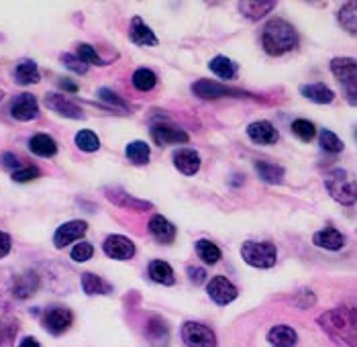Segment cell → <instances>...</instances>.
<instances>
[{"mask_svg": "<svg viewBox=\"0 0 357 347\" xmlns=\"http://www.w3.org/2000/svg\"><path fill=\"white\" fill-rule=\"evenodd\" d=\"M300 94H302L304 98H308L310 102H316V104H329V102H333V98H335V92H333L327 84H323V82H314V84H304V86H300Z\"/></svg>", "mask_w": 357, "mask_h": 347, "instance_id": "19", "label": "cell"}, {"mask_svg": "<svg viewBox=\"0 0 357 347\" xmlns=\"http://www.w3.org/2000/svg\"><path fill=\"white\" fill-rule=\"evenodd\" d=\"M192 92L203 98V100H214V98H222V96H249L243 90L224 86L220 82H213V80H198L192 84Z\"/></svg>", "mask_w": 357, "mask_h": 347, "instance_id": "7", "label": "cell"}, {"mask_svg": "<svg viewBox=\"0 0 357 347\" xmlns=\"http://www.w3.org/2000/svg\"><path fill=\"white\" fill-rule=\"evenodd\" d=\"M319 327L341 347H357V309L356 306H335L325 311L316 319Z\"/></svg>", "mask_w": 357, "mask_h": 347, "instance_id": "1", "label": "cell"}, {"mask_svg": "<svg viewBox=\"0 0 357 347\" xmlns=\"http://www.w3.org/2000/svg\"><path fill=\"white\" fill-rule=\"evenodd\" d=\"M2 96H4V94H2V92H0V98H2Z\"/></svg>", "mask_w": 357, "mask_h": 347, "instance_id": "52", "label": "cell"}, {"mask_svg": "<svg viewBox=\"0 0 357 347\" xmlns=\"http://www.w3.org/2000/svg\"><path fill=\"white\" fill-rule=\"evenodd\" d=\"M262 45L268 56H284L288 52L296 49L298 33L296 29L284 19H272L262 31Z\"/></svg>", "mask_w": 357, "mask_h": 347, "instance_id": "2", "label": "cell"}, {"mask_svg": "<svg viewBox=\"0 0 357 347\" xmlns=\"http://www.w3.org/2000/svg\"><path fill=\"white\" fill-rule=\"evenodd\" d=\"M82 288L88 296H106V294L113 292V286L106 280H102V278L92 274V272L82 274Z\"/></svg>", "mask_w": 357, "mask_h": 347, "instance_id": "27", "label": "cell"}, {"mask_svg": "<svg viewBox=\"0 0 357 347\" xmlns=\"http://www.w3.org/2000/svg\"><path fill=\"white\" fill-rule=\"evenodd\" d=\"M45 107L51 109L54 113L66 117V119H84L82 109L73 100H70L68 96H62V94H54V92L47 94L45 96Z\"/></svg>", "mask_w": 357, "mask_h": 347, "instance_id": "13", "label": "cell"}, {"mask_svg": "<svg viewBox=\"0 0 357 347\" xmlns=\"http://www.w3.org/2000/svg\"><path fill=\"white\" fill-rule=\"evenodd\" d=\"M314 294L310 292V290H300L298 294H296V298H294V302H296V306L298 309H310L312 304H314Z\"/></svg>", "mask_w": 357, "mask_h": 347, "instance_id": "46", "label": "cell"}, {"mask_svg": "<svg viewBox=\"0 0 357 347\" xmlns=\"http://www.w3.org/2000/svg\"><path fill=\"white\" fill-rule=\"evenodd\" d=\"M188 278L194 282V284H205L207 282V270H203V268H196V266H190L188 268Z\"/></svg>", "mask_w": 357, "mask_h": 347, "instance_id": "47", "label": "cell"}, {"mask_svg": "<svg viewBox=\"0 0 357 347\" xmlns=\"http://www.w3.org/2000/svg\"><path fill=\"white\" fill-rule=\"evenodd\" d=\"M312 243H314L316 247H321V249L337 251V249H341V247L345 245V237H343L337 229L327 227V229H323V231H319V233L312 235Z\"/></svg>", "mask_w": 357, "mask_h": 347, "instance_id": "18", "label": "cell"}, {"mask_svg": "<svg viewBox=\"0 0 357 347\" xmlns=\"http://www.w3.org/2000/svg\"><path fill=\"white\" fill-rule=\"evenodd\" d=\"M92 256H94V247L90 243H86V241L84 243H76V247L71 249V260L78 262V264L88 262Z\"/></svg>", "mask_w": 357, "mask_h": 347, "instance_id": "43", "label": "cell"}, {"mask_svg": "<svg viewBox=\"0 0 357 347\" xmlns=\"http://www.w3.org/2000/svg\"><path fill=\"white\" fill-rule=\"evenodd\" d=\"M98 98H100L102 102H106L108 107L127 111V102H125L117 92H113V90H108V88H100V90H98Z\"/></svg>", "mask_w": 357, "mask_h": 347, "instance_id": "41", "label": "cell"}, {"mask_svg": "<svg viewBox=\"0 0 357 347\" xmlns=\"http://www.w3.org/2000/svg\"><path fill=\"white\" fill-rule=\"evenodd\" d=\"M102 249L111 260H117V262H127L135 256L133 241L123 235H108L102 243Z\"/></svg>", "mask_w": 357, "mask_h": 347, "instance_id": "8", "label": "cell"}, {"mask_svg": "<svg viewBox=\"0 0 357 347\" xmlns=\"http://www.w3.org/2000/svg\"><path fill=\"white\" fill-rule=\"evenodd\" d=\"M147 274H149V278L153 282H157V284H163V286H174L176 284V276H174L172 266L165 264V262H161V260L151 262L149 268H147Z\"/></svg>", "mask_w": 357, "mask_h": 347, "instance_id": "29", "label": "cell"}, {"mask_svg": "<svg viewBox=\"0 0 357 347\" xmlns=\"http://www.w3.org/2000/svg\"><path fill=\"white\" fill-rule=\"evenodd\" d=\"M10 247H12V239H10V235L4 233V231H0V258L8 256Z\"/></svg>", "mask_w": 357, "mask_h": 347, "instance_id": "48", "label": "cell"}, {"mask_svg": "<svg viewBox=\"0 0 357 347\" xmlns=\"http://www.w3.org/2000/svg\"><path fill=\"white\" fill-rule=\"evenodd\" d=\"M149 155H151L149 145L143 143V141H133V143L127 145V157L135 166H145L149 161Z\"/></svg>", "mask_w": 357, "mask_h": 347, "instance_id": "35", "label": "cell"}, {"mask_svg": "<svg viewBox=\"0 0 357 347\" xmlns=\"http://www.w3.org/2000/svg\"><path fill=\"white\" fill-rule=\"evenodd\" d=\"M325 188L331 199L343 207H352L357 203V180L347 170H333L325 178Z\"/></svg>", "mask_w": 357, "mask_h": 347, "instance_id": "3", "label": "cell"}, {"mask_svg": "<svg viewBox=\"0 0 357 347\" xmlns=\"http://www.w3.org/2000/svg\"><path fill=\"white\" fill-rule=\"evenodd\" d=\"M339 25L352 33V35H357V2H345L341 8H339Z\"/></svg>", "mask_w": 357, "mask_h": 347, "instance_id": "32", "label": "cell"}, {"mask_svg": "<svg viewBox=\"0 0 357 347\" xmlns=\"http://www.w3.org/2000/svg\"><path fill=\"white\" fill-rule=\"evenodd\" d=\"M62 62L66 64V68L76 71V74H86L88 71V66L78 58V56H71V54H64L62 56Z\"/></svg>", "mask_w": 357, "mask_h": 347, "instance_id": "44", "label": "cell"}, {"mask_svg": "<svg viewBox=\"0 0 357 347\" xmlns=\"http://www.w3.org/2000/svg\"><path fill=\"white\" fill-rule=\"evenodd\" d=\"M10 115L12 119L16 121H33L39 117V104H37V98L33 94H19L12 104H10Z\"/></svg>", "mask_w": 357, "mask_h": 347, "instance_id": "10", "label": "cell"}, {"mask_svg": "<svg viewBox=\"0 0 357 347\" xmlns=\"http://www.w3.org/2000/svg\"><path fill=\"white\" fill-rule=\"evenodd\" d=\"M356 137H357V133H356Z\"/></svg>", "mask_w": 357, "mask_h": 347, "instance_id": "53", "label": "cell"}, {"mask_svg": "<svg viewBox=\"0 0 357 347\" xmlns=\"http://www.w3.org/2000/svg\"><path fill=\"white\" fill-rule=\"evenodd\" d=\"M149 233H151V237H153L157 243H161V245L174 243V239H176V235H178L174 223H170V221H168L165 216H161V214H153V216H151V221H149Z\"/></svg>", "mask_w": 357, "mask_h": 347, "instance_id": "14", "label": "cell"}, {"mask_svg": "<svg viewBox=\"0 0 357 347\" xmlns=\"http://www.w3.org/2000/svg\"><path fill=\"white\" fill-rule=\"evenodd\" d=\"M209 68L213 71L214 76H218L220 80H233L237 76V64L224 56H216L211 60Z\"/></svg>", "mask_w": 357, "mask_h": 347, "instance_id": "31", "label": "cell"}, {"mask_svg": "<svg viewBox=\"0 0 357 347\" xmlns=\"http://www.w3.org/2000/svg\"><path fill=\"white\" fill-rule=\"evenodd\" d=\"M196 254H198V258L207 264V266H214L218 260H220V249H218V245L213 243V241H209V239H200V241H196Z\"/></svg>", "mask_w": 357, "mask_h": 347, "instance_id": "34", "label": "cell"}, {"mask_svg": "<svg viewBox=\"0 0 357 347\" xmlns=\"http://www.w3.org/2000/svg\"><path fill=\"white\" fill-rule=\"evenodd\" d=\"M145 335H147V339L155 347H165L168 346V339H170V329H168V325H165L163 319L151 317L149 323H147Z\"/></svg>", "mask_w": 357, "mask_h": 347, "instance_id": "22", "label": "cell"}, {"mask_svg": "<svg viewBox=\"0 0 357 347\" xmlns=\"http://www.w3.org/2000/svg\"><path fill=\"white\" fill-rule=\"evenodd\" d=\"M14 80L23 86L27 84H37L41 80V74H39V68L33 60H25L21 62L16 68H14Z\"/></svg>", "mask_w": 357, "mask_h": 347, "instance_id": "30", "label": "cell"}, {"mask_svg": "<svg viewBox=\"0 0 357 347\" xmlns=\"http://www.w3.org/2000/svg\"><path fill=\"white\" fill-rule=\"evenodd\" d=\"M174 166L186 174V176H194L200 170V155L194 149H180L174 153Z\"/></svg>", "mask_w": 357, "mask_h": 347, "instance_id": "20", "label": "cell"}, {"mask_svg": "<svg viewBox=\"0 0 357 347\" xmlns=\"http://www.w3.org/2000/svg\"><path fill=\"white\" fill-rule=\"evenodd\" d=\"M207 294L211 296L213 302L220 304V306H224V304L233 302V300L237 298L239 292H237L235 284L229 282L224 276H214L213 280L209 282V286H207Z\"/></svg>", "mask_w": 357, "mask_h": 347, "instance_id": "9", "label": "cell"}, {"mask_svg": "<svg viewBox=\"0 0 357 347\" xmlns=\"http://www.w3.org/2000/svg\"><path fill=\"white\" fill-rule=\"evenodd\" d=\"M29 149L39 157H54L58 153V143L45 133H37L29 141Z\"/></svg>", "mask_w": 357, "mask_h": 347, "instance_id": "28", "label": "cell"}, {"mask_svg": "<svg viewBox=\"0 0 357 347\" xmlns=\"http://www.w3.org/2000/svg\"><path fill=\"white\" fill-rule=\"evenodd\" d=\"M151 137L157 145H176V143H188L190 135L184 129L165 125V123H155L151 125Z\"/></svg>", "mask_w": 357, "mask_h": 347, "instance_id": "12", "label": "cell"}, {"mask_svg": "<svg viewBox=\"0 0 357 347\" xmlns=\"http://www.w3.org/2000/svg\"><path fill=\"white\" fill-rule=\"evenodd\" d=\"M41 280L35 272H25V274H19V276L12 280V296L19 298V300H25V298H31L37 288H39Z\"/></svg>", "mask_w": 357, "mask_h": 347, "instance_id": "17", "label": "cell"}, {"mask_svg": "<svg viewBox=\"0 0 357 347\" xmlns=\"http://www.w3.org/2000/svg\"><path fill=\"white\" fill-rule=\"evenodd\" d=\"M319 143H321V147H323L325 151H329V153H339V151H343V141L337 137L333 131H329V129H323V131H321Z\"/></svg>", "mask_w": 357, "mask_h": 347, "instance_id": "40", "label": "cell"}, {"mask_svg": "<svg viewBox=\"0 0 357 347\" xmlns=\"http://www.w3.org/2000/svg\"><path fill=\"white\" fill-rule=\"evenodd\" d=\"M180 335L186 347H216V335L213 329L196 321L184 323Z\"/></svg>", "mask_w": 357, "mask_h": 347, "instance_id": "5", "label": "cell"}, {"mask_svg": "<svg viewBox=\"0 0 357 347\" xmlns=\"http://www.w3.org/2000/svg\"><path fill=\"white\" fill-rule=\"evenodd\" d=\"M39 176H41V170L35 168V166H27V168H21V170L12 172V180H14L16 184L31 182V180H35V178H39Z\"/></svg>", "mask_w": 357, "mask_h": 347, "instance_id": "42", "label": "cell"}, {"mask_svg": "<svg viewBox=\"0 0 357 347\" xmlns=\"http://www.w3.org/2000/svg\"><path fill=\"white\" fill-rule=\"evenodd\" d=\"M60 88H64V90H68V92H78V84H73V82L66 80V78L60 80Z\"/></svg>", "mask_w": 357, "mask_h": 347, "instance_id": "50", "label": "cell"}, {"mask_svg": "<svg viewBox=\"0 0 357 347\" xmlns=\"http://www.w3.org/2000/svg\"><path fill=\"white\" fill-rule=\"evenodd\" d=\"M331 71L339 80V84L357 80V60L354 58H335L331 62Z\"/></svg>", "mask_w": 357, "mask_h": 347, "instance_id": "25", "label": "cell"}, {"mask_svg": "<svg viewBox=\"0 0 357 347\" xmlns=\"http://www.w3.org/2000/svg\"><path fill=\"white\" fill-rule=\"evenodd\" d=\"M16 329L19 325L12 315H0V347H12Z\"/></svg>", "mask_w": 357, "mask_h": 347, "instance_id": "33", "label": "cell"}, {"mask_svg": "<svg viewBox=\"0 0 357 347\" xmlns=\"http://www.w3.org/2000/svg\"><path fill=\"white\" fill-rule=\"evenodd\" d=\"M41 323L45 327L47 333L51 335H62L66 333L73 323V313L66 306H51L43 313L41 317Z\"/></svg>", "mask_w": 357, "mask_h": 347, "instance_id": "6", "label": "cell"}, {"mask_svg": "<svg viewBox=\"0 0 357 347\" xmlns=\"http://www.w3.org/2000/svg\"><path fill=\"white\" fill-rule=\"evenodd\" d=\"M247 135L257 145H274L278 143L280 133L270 121H255L247 127Z\"/></svg>", "mask_w": 357, "mask_h": 347, "instance_id": "15", "label": "cell"}, {"mask_svg": "<svg viewBox=\"0 0 357 347\" xmlns=\"http://www.w3.org/2000/svg\"><path fill=\"white\" fill-rule=\"evenodd\" d=\"M19 347H41V346H39V342H37L35 337H25Z\"/></svg>", "mask_w": 357, "mask_h": 347, "instance_id": "51", "label": "cell"}, {"mask_svg": "<svg viewBox=\"0 0 357 347\" xmlns=\"http://www.w3.org/2000/svg\"><path fill=\"white\" fill-rule=\"evenodd\" d=\"M255 172L266 184H282L284 182V168L274 164V161H266V159L255 161Z\"/></svg>", "mask_w": 357, "mask_h": 347, "instance_id": "23", "label": "cell"}, {"mask_svg": "<svg viewBox=\"0 0 357 347\" xmlns=\"http://www.w3.org/2000/svg\"><path fill=\"white\" fill-rule=\"evenodd\" d=\"M76 145H78L80 151L92 153V151H98V147H100V139H98L96 133L84 129V131H80V133L76 135Z\"/></svg>", "mask_w": 357, "mask_h": 347, "instance_id": "38", "label": "cell"}, {"mask_svg": "<svg viewBox=\"0 0 357 347\" xmlns=\"http://www.w3.org/2000/svg\"><path fill=\"white\" fill-rule=\"evenodd\" d=\"M86 231H88L86 221H68V223H64L62 227H58V231H56V235H54V245H56L58 249H64L66 245L73 243L76 239L84 237Z\"/></svg>", "mask_w": 357, "mask_h": 347, "instance_id": "11", "label": "cell"}, {"mask_svg": "<svg viewBox=\"0 0 357 347\" xmlns=\"http://www.w3.org/2000/svg\"><path fill=\"white\" fill-rule=\"evenodd\" d=\"M76 56H78L86 66H98V68L106 66V62H104V60L96 54V49H94L92 45H88V43H80L78 49H76Z\"/></svg>", "mask_w": 357, "mask_h": 347, "instance_id": "37", "label": "cell"}, {"mask_svg": "<svg viewBox=\"0 0 357 347\" xmlns=\"http://www.w3.org/2000/svg\"><path fill=\"white\" fill-rule=\"evenodd\" d=\"M276 8V2L268 0V2H262V0H247V2H239V10L243 16H247L249 21H260L262 16H266L268 12H272Z\"/></svg>", "mask_w": 357, "mask_h": 347, "instance_id": "24", "label": "cell"}, {"mask_svg": "<svg viewBox=\"0 0 357 347\" xmlns=\"http://www.w3.org/2000/svg\"><path fill=\"white\" fill-rule=\"evenodd\" d=\"M129 37H131V41L135 43V45H157V37H155V33L145 25L141 21V16H133V21H131V29H129Z\"/></svg>", "mask_w": 357, "mask_h": 347, "instance_id": "21", "label": "cell"}, {"mask_svg": "<svg viewBox=\"0 0 357 347\" xmlns=\"http://www.w3.org/2000/svg\"><path fill=\"white\" fill-rule=\"evenodd\" d=\"M276 245L270 241H245L241 247V258L251 268L268 270L276 264Z\"/></svg>", "mask_w": 357, "mask_h": 347, "instance_id": "4", "label": "cell"}, {"mask_svg": "<svg viewBox=\"0 0 357 347\" xmlns=\"http://www.w3.org/2000/svg\"><path fill=\"white\" fill-rule=\"evenodd\" d=\"M268 342L272 347H294L298 342V335L288 325H276L268 333Z\"/></svg>", "mask_w": 357, "mask_h": 347, "instance_id": "26", "label": "cell"}, {"mask_svg": "<svg viewBox=\"0 0 357 347\" xmlns=\"http://www.w3.org/2000/svg\"><path fill=\"white\" fill-rule=\"evenodd\" d=\"M292 133L300 141H312L314 135H316V127L310 121H306V119H296L292 123Z\"/></svg>", "mask_w": 357, "mask_h": 347, "instance_id": "39", "label": "cell"}, {"mask_svg": "<svg viewBox=\"0 0 357 347\" xmlns=\"http://www.w3.org/2000/svg\"><path fill=\"white\" fill-rule=\"evenodd\" d=\"M341 88H343V96H345L347 104L357 107V80L343 82V84H341Z\"/></svg>", "mask_w": 357, "mask_h": 347, "instance_id": "45", "label": "cell"}, {"mask_svg": "<svg viewBox=\"0 0 357 347\" xmlns=\"http://www.w3.org/2000/svg\"><path fill=\"white\" fill-rule=\"evenodd\" d=\"M2 164H4L6 168H12L14 172L21 170V161H19V157L12 155V153H4V155H2Z\"/></svg>", "mask_w": 357, "mask_h": 347, "instance_id": "49", "label": "cell"}, {"mask_svg": "<svg viewBox=\"0 0 357 347\" xmlns=\"http://www.w3.org/2000/svg\"><path fill=\"white\" fill-rule=\"evenodd\" d=\"M106 199L113 201L117 207L127 208V210H151L153 205L147 203V201H141V199H135L131 197L129 192L121 190V188H106Z\"/></svg>", "mask_w": 357, "mask_h": 347, "instance_id": "16", "label": "cell"}, {"mask_svg": "<svg viewBox=\"0 0 357 347\" xmlns=\"http://www.w3.org/2000/svg\"><path fill=\"white\" fill-rule=\"evenodd\" d=\"M155 84H157V76H155L151 69L147 68L135 69V74H133V86H135L137 90H141V92H149V90L155 88Z\"/></svg>", "mask_w": 357, "mask_h": 347, "instance_id": "36", "label": "cell"}]
</instances>
